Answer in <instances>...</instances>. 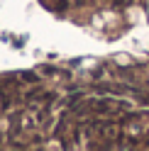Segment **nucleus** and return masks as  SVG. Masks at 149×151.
<instances>
[{
	"mask_svg": "<svg viewBox=\"0 0 149 151\" xmlns=\"http://www.w3.org/2000/svg\"><path fill=\"white\" fill-rule=\"evenodd\" d=\"M49 7L51 10H59V12H64L69 7V0H49Z\"/></svg>",
	"mask_w": 149,
	"mask_h": 151,
	"instance_id": "nucleus-2",
	"label": "nucleus"
},
{
	"mask_svg": "<svg viewBox=\"0 0 149 151\" xmlns=\"http://www.w3.org/2000/svg\"><path fill=\"white\" fill-rule=\"evenodd\" d=\"M142 102H149V98H144V100H142Z\"/></svg>",
	"mask_w": 149,
	"mask_h": 151,
	"instance_id": "nucleus-5",
	"label": "nucleus"
},
{
	"mask_svg": "<svg viewBox=\"0 0 149 151\" xmlns=\"http://www.w3.org/2000/svg\"><path fill=\"white\" fill-rule=\"evenodd\" d=\"M17 78H20L17 83H22V86H37V83H39V76L32 73V71H22Z\"/></svg>",
	"mask_w": 149,
	"mask_h": 151,
	"instance_id": "nucleus-1",
	"label": "nucleus"
},
{
	"mask_svg": "<svg viewBox=\"0 0 149 151\" xmlns=\"http://www.w3.org/2000/svg\"><path fill=\"white\" fill-rule=\"evenodd\" d=\"M44 76H59V68H51V66H44V68H39Z\"/></svg>",
	"mask_w": 149,
	"mask_h": 151,
	"instance_id": "nucleus-3",
	"label": "nucleus"
},
{
	"mask_svg": "<svg viewBox=\"0 0 149 151\" xmlns=\"http://www.w3.org/2000/svg\"><path fill=\"white\" fill-rule=\"evenodd\" d=\"M113 5L115 7H127V5H132V0H113Z\"/></svg>",
	"mask_w": 149,
	"mask_h": 151,
	"instance_id": "nucleus-4",
	"label": "nucleus"
}]
</instances>
